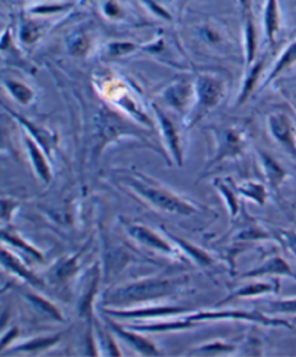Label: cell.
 Segmentation results:
<instances>
[{
  "instance_id": "6da1fadb",
  "label": "cell",
  "mask_w": 296,
  "mask_h": 357,
  "mask_svg": "<svg viewBox=\"0 0 296 357\" xmlns=\"http://www.w3.org/2000/svg\"><path fill=\"white\" fill-rule=\"evenodd\" d=\"M185 284L187 278H142V280H137L109 291L104 295L103 304L125 308L133 304L165 300L168 296L176 294Z\"/></svg>"
},
{
  "instance_id": "7a4b0ae2",
  "label": "cell",
  "mask_w": 296,
  "mask_h": 357,
  "mask_svg": "<svg viewBox=\"0 0 296 357\" xmlns=\"http://www.w3.org/2000/svg\"><path fill=\"white\" fill-rule=\"evenodd\" d=\"M123 183L157 210L176 215H192L198 213V208L194 206V203L185 200L169 188L155 183L141 172L123 176Z\"/></svg>"
},
{
  "instance_id": "3957f363",
  "label": "cell",
  "mask_w": 296,
  "mask_h": 357,
  "mask_svg": "<svg viewBox=\"0 0 296 357\" xmlns=\"http://www.w3.org/2000/svg\"><path fill=\"white\" fill-rule=\"evenodd\" d=\"M195 82V103L187 117V128H192L219 106L226 96V80L217 73H200Z\"/></svg>"
},
{
  "instance_id": "277c9868",
  "label": "cell",
  "mask_w": 296,
  "mask_h": 357,
  "mask_svg": "<svg viewBox=\"0 0 296 357\" xmlns=\"http://www.w3.org/2000/svg\"><path fill=\"white\" fill-rule=\"evenodd\" d=\"M94 146H93V153H94V160H97L100 156L102 151L109 142L117 141L118 137H122L125 135L133 133L137 135L139 130H133L132 125L125 122L122 117H118L117 114L111 113L110 110H100L94 116Z\"/></svg>"
},
{
  "instance_id": "5b68a950",
  "label": "cell",
  "mask_w": 296,
  "mask_h": 357,
  "mask_svg": "<svg viewBox=\"0 0 296 357\" xmlns=\"http://www.w3.org/2000/svg\"><path fill=\"white\" fill-rule=\"evenodd\" d=\"M184 319L189 324V327H194L198 323L214 321V320H242V321L258 323V324H263V326L292 328V326L288 321L278 320V319H269V317L263 315L262 312H246V311H230V310L198 311V312L188 311L184 314Z\"/></svg>"
},
{
  "instance_id": "8992f818",
  "label": "cell",
  "mask_w": 296,
  "mask_h": 357,
  "mask_svg": "<svg viewBox=\"0 0 296 357\" xmlns=\"http://www.w3.org/2000/svg\"><path fill=\"white\" fill-rule=\"evenodd\" d=\"M246 135L239 128H227L217 133V152L205 167V171L226 160H235L243 155L246 148Z\"/></svg>"
},
{
  "instance_id": "52a82bcc",
  "label": "cell",
  "mask_w": 296,
  "mask_h": 357,
  "mask_svg": "<svg viewBox=\"0 0 296 357\" xmlns=\"http://www.w3.org/2000/svg\"><path fill=\"white\" fill-rule=\"evenodd\" d=\"M162 98L187 119L195 103V82L191 78H178L162 91Z\"/></svg>"
},
{
  "instance_id": "ba28073f",
  "label": "cell",
  "mask_w": 296,
  "mask_h": 357,
  "mask_svg": "<svg viewBox=\"0 0 296 357\" xmlns=\"http://www.w3.org/2000/svg\"><path fill=\"white\" fill-rule=\"evenodd\" d=\"M267 128L272 137L296 160V123L285 112H273L267 116Z\"/></svg>"
},
{
  "instance_id": "9c48e42d",
  "label": "cell",
  "mask_w": 296,
  "mask_h": 357,
  "mask_svg": "<svg viewBox=\"0 0 296 357\" xmlns=\"http://www.w3.org/2000/svg\"><path fill=\"white\" fill-rule=\"evenodd\" d=\"M185 307H173V305H149L142 308H104V314L113 319L120 320H152V319H169V317L182 315L188 312Z\"/></svg>"
},
{
  "instance_id": "30bf717a",
  "label": "cell",
  "mask_w": 296,
  "mask_h": 357,
  "mask_svg": "<svg viewBox=\"0 0 296 357\" xmlns=\"http://www.w3.org/2000/svg\"><path fill=\"white\" fill-rule=\"evenodd\" d=\"M152 110L155 113L156 122L159 125L162 136L165 139V144L171 151L175 162L182 167L184 165V145H182V136L180 129L172 117H169L164 110H161L156 105H152Z\"/></svg>"
},
{
  "instance_id": "8fae6325",
  "label": "cell",
  "mask_w": 296,
  "mask_h": 357,
  "mask_svg": "<svg viewBox=\"0 0 296 357\" xmlns=\"http://www.w3.org/2000/svg\"><path fill=\"white\" fill-rule=\"evenodd\" d=\"M127 233L133 237L136 242L142 243L146 248L161 252L171 257H178V250L162 237L159 233L149 229L143 225H127Z\"/></svg>"
},
{
  "instance_id": "7c38bea8",
  "label": "cell",
  "mask_w": 296,
  "mask_h": 357,
  "mask_svg": "<svg viewBox=\"0 0 296 357\" xmlns=\"http://www.w3.org/2000/svg\"><path fill=\"white\" fill-rule=\"evenodd\" d=\"M0 106H2V107L15 119V121H16L19 125L25 128V132H26L29 136H32V137L35 139V141L42 146V149L48 153V156L51 155V151H52V149L56 146V144H58V136H56L55 132L49 130L48 128L39 126L38 123L29 121V119H26L25 116L16 113L15 110H12L10 107H8V106L3 105L2 102H0Z\"/></svg>"
},
{
  "instance_id": "4fadbf2b",
  "label": "cell",
  "mask_w": 296,
  "mask_h": 357,
  "mask_svg": "<svg viewBox=\"0 0 296 357\" xmlns=\"http://www.w3.org/2000/svg\"><path fill=\"white\" fill-rule=\"evenodd\" d=\"M0 58L5 63L13 67H19L28 73H33L35 68L29 64L28 59L24 56V52L21 51L15 43L13 35V25H8L5 31L0 33Z\"/></svg>"
},
{
  "instance_id": "5bb4252c",
  "label": "cell",
  "mask_w": 296,
  "mask_h": 357,
  "mask_svg": "<svg viewBox=\"0 0 296 357\" xmlns=\"http://www.w3.org/2000/svg\"><path fill=\"white\" fill-rule=\"evenodd\" d=\"M0 266H2L6 272L21 278L24 282L32 287H39V288L44 287V281L21 261V257L2 246H0Z\"/></svg>"
},
{
  "instance_id": "9a60e30c",
  "label": "cell",
  "mask_w": 296,
  "mask_h": 357,
  "mask_svg": "<svg viewBox=\"0 0 296 357\" xmlns=\"http://www.w3.org/2000/svg\"><path fill=\"white\" fill-rule=\"evenodd\" d=\"M0 83H2V86L13 100L21 106L29 107L35 103L36 91L26 82H24L22 78L15 77L5 71H0Z\"/></svg>"
},
{
  "instance_id": "2e32d148",
  "label": "cell",
  "mask_w": 296,
  "mask_h": 357,
  "mask_svg": "<svg viewBox=\"0 0 296 357\" xmlns=\"http://www.w3.org/2000/svg\"><path fill=\"white\" fill-rule=\"evenodd\" d=\"M24 142H25V148L28 151L29 161H31L36 175L41 178L44 183L49 184L52 181V169L48 162V153L26 132L24 133Z\"/></svg>"
},
{
  "instance_id": "e0dca14e",
  "label": "cell",
  "mask_w": 296,
  "mask_h": 357,
  "mask_svg": "<svg viewBox=\"0 0 296 357\" xmlns=\"http://www.w3.org/2000/svg\"><path fill=\"white\" fill-rule=\"evenodd\" d=\"M106 320H107V326L114 334H117L123 342H126L136 351H139L142 356H159V350H157L155 344L149 339H146V337L132 331V328L129 327L118 326L111 319H106Z\"/></svg>"
},
{
  "instance_id": "ac0fdd59",
  "label": "cell",
  "mask_w": 296,
  "mask_h": 357,
  "mask_svg": "<svg viewBox=\"0 0 296 357\" xmlns=\"http://www.w3.org/2000/svg\"><path fill=\"white\" fill-rule=\"evenodd\" d=\"M243 43L246 67H250L258 59L259 51V31L258 24L254 21L253 10L243 13Z\"/></svg>"
},
{
  "instance_id": "d6986e66",
  "label": "cell",
  "mask_w": 296,
  "mask_h": 357,
  "mask_svg": "<svg viewBox=\"0 0 296 357\" xmlns=\"http://www.w3.org/2000/svg\"><path fill=\"white\" fill-rule=\"evenodd\" d=\"M282 29V10L279 0H266L263 8V31L269 45H274Z\"/></svg>"
},
{
  "instance_id": "ffe728a7",
  "label": "cell",
  "mask_w": 296,
  "mask_h": 357,
  "mask_svg": "<svg viewBox=\"0 0 296 357\" xmlns=\"http://www.w3.org/2000/svg\"><path fill=\"white\" fill-rule=\"evenodd\" d=\"M45 33V26L39 21H36L35 16L29 15L28 12L19 17L17 24V39L21 45L24 47H32L35 45L39 39H41Z\"/></svg>"
},
{
  "instance_id": "44dd1931",
  "label": "cell",
  "mask_w": 296,
  "mask_h": 357,
  "mask_svg": "<svg viewBox=\"0 0 296 357\" xmlns=\"http://www.w3.org/2000/svg\"><path fill=\"white\" fill-rule=\"evenodd\" d=\"M0 242L8 243L9 246H12L17 250H22L25 255L32 257V259L36 262L44 261L42 252L38 248H35L32 243H29L25 237L10 225H8L3 229H0Z\"/></svg>"
},
{
  "instance_id": "7402d4cb",
  "label": "cell",
  "mask_w": 296,
  "mask_h": 357,
  "mask_svg": "<svg viewBox=\"0 0 296 357\" xmlns=\"http://www.w3.org/2000/svg\"><path fill=\"white\" fill-rule=\"evenodd\" d=\"M279 291V281H258V282H251L244 285L243 288H239L237 291L231 292L228 296H226L224 300H221L217 307H221L227 303L240 300V298H250V296H259L265 294H273Z\"/></svg>"
},
{
  "instance_id": "603a6c76",
  "label": "cell",
  "mask_w": 296,
  "mask_h": 357,
  "mask_svg": "<svg viewBox=\"0 0 296 357\" xmlns=\"http://www.w3.org/2000/svg\"><path fill=\"white\" fill-rule=\"evenodd\" d=\"M266 275H282V276H289L296 280V275L289 266V264L281 256H273L270 259H267L265 264L260 266L254 268L246 273L242 275V278H262Z\"/></svg>"
},
{
  "instance_id": "cb8c5ba5",
  "label": "cell",
  "mask_w": 296,
  "mask_h": 357,
  "mask_svg": "<svg viewBox=\"0 0 296 357\" xmlns=\"http://www.w3.org/2000/svg\"><path fill=\"white\" fill-rule=\"evenodd\" d=\"M98 8L102 16L113 24H127L133 19L125 0H98Z\"/></svg>"
},
{
  "instance_id": "d4e9b609",
  "label": "cell",
  "mask_w": 296,
  "mask_h": 357,
  "mask_svg": "<svg viewBox=\"0 0 296 357\" xmlns=\"http://www.w3.org/2000/svg\"><path fill=\"white\" fill-rule=\"evenodd\" d=\"M80 256L81 253H77L59 261L49 272L51 281L54 284H61V285L68 284L78 273V271H80Z\"/></svg>"
},
{
  "instance_id": "484cf974",
  "label": "cell",
  "mask_w": 296,
  "mask_h": 357,
  "mask_svg": "<svg viewBox=\"0 0 296 357\" xmlns=\"http://www.w3.org/2000/svg\"><path fill=\"white\" fill-rule=\"evenodd\" d=\"M94 36L88 29L74 31L67 39V50L72 56L86 58L94 50Z\"/></svg>"
},
{
  "instance_id": "4316f807",
  "label": "cell",
  "mask_w": 296,
  "mask_h": 357,
  "mask_svg": "<svg viewBox=\"0 0 296 357\" xmlns=\"http://www.w3.org/2000/svg\"><path fill=\"white\" fill-rule=\"evenodd\" d=\"M258 158H259L269 185L274 190H278L288 175L285 168L278 161H274V158L272 155H269L267 152H263L260 149H258Z\"/></svg>"
},
{
  "instance_id": "83f0119b",
  "label": "cell",
  "mask_w": 296,
  "mask_h": 357,
  "mask_svg": "<svg viewBox=\"0 0 296 357\" xmlns=\"http://www.w3.org/2000/svg\"><path fill=\"white\" fill-rule=\"evenodd\" d=\"M63 339V334H52V335H38L33 337V339H28L22 342L21 344H15L8 349V351H24V353H42L54 346H56Z\"/></svg>"
},
{
  "instance_id": "f1b7e54d",
  "label": "cell",
  "mask_w": 296,
  "mask_h": 357,
  "mask_svg": "<svg viewBox=\"0 0 296 357\" xmlns=\"http://www.w3.org/2000/svg\"><path fill=\"white\" fill-rule=\"evenodd\" d=\"M263 70H265V58L256 59V61L250 67H247V73L244 77L242 90H240L239 97H237V102H235L237 106H240L247 102V98L253 94L256 87H258Z\"/></svg>"
},
{
  "instance_id": "f546056e",
  "label": "cell",
  "mask_w": 296,
  "mask_h": 357,
  "mask_svg": "<svg viewBox=\"0 0 296 357\" xmlns=\"http://www.w3.org/2000/svg\"><path fill=\"white\" fill-rule=\"evenodd\" d=\"M293 66H296V38L283 50V52L278 58V61L274 63L272 71L269 73L267 78L263 82V87L269 86L274 80V78H278L282 73L292 68Z\"/></svg>"
},
{
  "instance_id": "4dcf8cb0",
  "label": "cell",
  "mask_w": 296,
  "mask_h": 357,
  "mask_svg": "<svg viewBox=\"0 0 296 357\" xmlns=\"http://www.w3.org/2000/svg\"><path fill=\"white\" fill-rule=\"evenodd\" d=\"M24 296L26 298V301L39 312L45 315L47 319L54 320V321H59L63 323L64 321V317L61 314V311L58 310V307H55L51 301L42 298L41 295H38L35 292H25Z\"/></svg>"
},
{
  "instance_id": "1f68e13d",
  "label": "cell",
  "mask_w": 296,
  "mask_h": 357,
  "mask_svg": "<svg viewBox=\"0 0 296 357\" xmlns=\"http://www.w3.org/2000/svg\"><path fill=\"white\" fill-rule=\"evenodd\" d=\"M75 6L74 2H42L35 3L26 9V12L35 17H48L63 15Z\"/></svg>"
},
{
  "instance_id": "d6a6232c",
  "label": "cell",
  "mask_w": 296,
  "mask_h": 357,
  "mask_svg": "<svg viewBox=\"0 0 296 357\" xmlns=\"http://www.w3.org/2000/svg\"><path fill=\"white\" fill-rule=\"evenodd\" d=\"M98 280H100V273H98V268L95 266L94 271H93V275L90 276V281L83 292V296L80 300V314L87 317V319H90V317L93 315V301L95 298V294H97V288H98Z\"/></svg>"
},
{
  "instance_id": "836d02e7",
  "label": "cell",
  "mask_w": 296,
  "mask_h": 357,
  "mask_svg": "<svg viewBox=\"0 0 296 357\" xmlns=\"http://www.w3.org/2000/svg\"><path fill=\"white\" fill-rule=\"evenodd\" d=\"M214 185H215L217 190L220 191V194L224 197V200H226V203L230 208L231 217H235L237 213H239V210H240L239 198H237V194H239V192L235 191V187L231 183V180H215Z\"/></svg>"
},
{
  "instance_id": "e575fe53",
  "label": "cell",
  "mask_w": 296,
  "mask_h": 357,
  "mask_svg": "<svg viewBox=\"0 0 296 357\" xmlns=\"http://www.w3.org/2000/svg\"><path fill=\"white\" fill-rule=\"evenodd\" d=\"M171 237L173 239V242L182 249V252H185L187 255H189L191 259H192V261H195V262L198 264V265L208 266V265H211V264H212L211 256H210L207 252H204L203 249H200L198 246L191 245V243H188L187 241L180 239V237H175V236H171Z\"/></svg>"
},
{
  "instance_id": "d590c367",
  "label": "cell",
  "mask_w": 296,
  "mask_h": 357,
  "mask_svg": "<svg viewBox=\"0 0 296 357\" xmlns=\"http://www.w3.org/2000/svg\"><path fill=\"white\" fill-rule=\"evenodd\" d=\"M235 191L250 198L258 206H263L266 198H267V191L265 188V185L259 184V183H244L242 185H234Z\"/></svg>"
},
{
  "instance_id": "8d00e7d4",
  "label": "cell",
  "mask_w": 296,
  "mask_h": 357,
  "mask_svg": "<svg viewBox=\"0 0 296 357\" xmlns=\"http://www.w3.org/2000/svg\"><path fill=\"white\" fill-rule=\"evenodd\" d=\"M139 50V45L132 41H111L104 47V52L109 58H122Z\"/></svg>"
},
{
  "instance_id": "74e56055",
  "label": "cell",
  "mask_w": 296,
  "mask_h": 357,
  "mask_svg": "<svg viewBox=\"0 0 296 357\" xmlns=\"http://www.w3.org/2000/svg\"><path fill=\"white\" fill-rule=\"evenodd\" d=\"M19 208V202L13 197L0 194V222L10 225Z\"/></svg>"
},
{
  "instance_id": "f35d334b",
  "label": "cell",
  "mask_w": 296,
  "mask_h": 357,
  "mask_svg": "<svg viewBox=\"0 0 296 357\" xmlns=\"http://www.w3.org/2000/svg\"><path fill=\"white\" fill-rule=\"evenodd\" d=\"M266 312L270 314H290L296 315V298L290 300H278V301H266Z\"/></svg>"
},
{
  "instance_id": "ab89813d",
  "label": "cell",
  "mask_w": 296,
  "mask_h": 357,
  "mask_svg": "<svg viewBox=\"0 0 296 357\" xmlns=\"http://www.w3.org/2000/svg\"><path fill=\"white\" fill-rule=\"evenodd\" d=\"M234 346L227 344L226 342H210L208 344L200 346L198 349H195V353H201V354H208V356H214V354H224V353H231L234 351Z\"/></svg>"
},
{
  "instance_id": "60d3db41",
  "label": "cell",
  "mask_w": 296,
  "mask_h": 357,
  "mask_svg": "<svg viewBox=\"0 0 296 357\" xmlns=\"http://www.w3.org/2000/svg\"><path fill=\"white\" fill-rule=\"evenodd\" d=\"M0 153H10L16 156L10 129L5 125H0Z\"/></svg>"
},
{
  "instance_id": "b9f144b4",
  "label": "cell",
  "mask_w": 296,
  "mask_h": 357,
  "mask_svg": "<svg viewBox=\"0 0 296 357\" xmlns=\"http://www.w3.org/2000/svg\"><path fill=\"white\" fill-rule=\"evenodd\" d=\"M200 35H201L204 41H207L208 44H212V45H217V44H220L223 41V35H221L220 29H217V28H214L212 25H208V24L201 26Z\"/></svg>"
},
{
  "instance_id": "7bdbcfd3",
  "label": "cell",
  "mask_w": 296,
  "mask_h": 357,
  "mask_svg": "<svg viewBox=\"0 0 296 357\" xmlns=\"http://www.w3.org/2000/svg\"><path fill=\"white\" fill-rule=\"evenodd\" d=\"M282 237L289 250L296 256V233H283Z\"/></svg>"
},
{
  "instance_id": "ee69618b",
  "label": "cell",
  "mask_w": 296,
  "mask_h": 357,
  "mask_svg": "<svg viewBox=\"0 0 296 357\" xmlns=\"http://www.w3.org/2000/svg\"><path fill=\"white\" fill-rule=\"evenodd\" d=\"M235 2H237V5H239V8L242 9V13H247V12L253 10L251 9L253 0H235Z\"/></svg>"
},
{
  "instance_id": "f6af8a7d",
  "label": "cell",
  "mask_w": 296,
  "mask_h": 357,
  "mask_svg": "<svg viewBox=\"0 0 296 357\" xmlns=\"http://www.w3.org/2000/svg\"><path fill=\"white\" fill-rule=\"evenodd\" d=\"M9 288H10V285H6L5 288H2V289H0V294H3V292H6V291H8Z\"/></svg>"
},
{
  "instance_id": "bcb514c9",
  "label": "cell",
  "mask_w": 296,
  "mask_h": 357,
  "mask_svg": "<svg viewBox=\"0 0 296 357\" xmlns=\"http://www.w3.org/2000/svg\"><path fill=\"white\" fill-rule=\"evenodd\" d=\"M12 2H15V3H25L26 0H12Z\"/></svg>"
},
{
  "instance_id": "7dc6e473",
  "label": "cell",
  "mask_w": 296,
  "mask_h": 357,
  "mask_svg": "<svg viewBox=\"0 0 296 357\" xmlns=\"http://www.w3.org/2000/svg\"><path fill=\"white\" fill-rule=\"evenodd\" d=\"M0 280H2V273H0Z\"/></svg>"
}]
</instances>
